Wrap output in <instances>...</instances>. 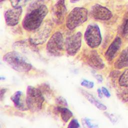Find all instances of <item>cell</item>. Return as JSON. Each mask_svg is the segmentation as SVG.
I'll return each instance as SVG.
<instances>
[{
  "instance_id": "1",
  "label": "cell",
  "mask_w": 128,
  "mask_h": 128,
  "mask_svg": "<svg viewBox=\"0 0 128 128\" xmlns=\"http://www.w3.org/2000/svg\"><path fill=\"white\" fill-rule=\"evenodd\" d=\"M48 12V9L44 4L29 10L22 20L23 28L28 31L36 30L41 26Z\"/></svg>"
},
{
  "instance_id": "2",
  "label": "cell",
  "mask_w": 128,
  "mask_h": 128,
  "mask_svg": "<svg viewBox=\"0 0 128 128\" xmlns=\"http://www.w3.org/2000/svg\"><path fill=\"white\" fill-rule=\"evenodd\" d=\"M3 60L12 68L18 72H28L32 68V66L28 60L15 51L6 54L4 56Z\"/></svg>"
},
{
  "instance_id": "3",
  "label": "cell",
  "mask_w": 128,
  "mask_h": 128,
  "mask_svg": "<svg viewBox=\"0 0 128 128\" xmlns=\"http://www.w3.org/2000/svg\"><path fill=\"white\" fill-rule=\"evenodd\" d=\"M44 100L42 90L34 86H28L26 93V102L28 108L32 112L40 110Z\"/></svg>"
},
{
  "instance_id": "4",
  "label": "cell",
  "mask_w": 128,
  "mask_h": 128,
  "mask_svg": "<svg viewBox=\"0 0 128 128\" xmlns=\"http://www.w3.org/2000/svg\"><path fill=\"white\" fill-rule=\"evenodd\" d=\"M88 10L84 8L76 7L72 9L66 18V26L70 30L82 24L88 20Z\"/></svg>"
},
{
  "instance_id": "5",
  "label": "cell",
  "mask_w": 128,
  "mask_h": 128,
  "mask_svg": "<svg viewBox=\"0 0 128 128\" xmlns=\"http://www.w3.org/2000/svg\"><path fill=\"white\" fill-rule=\"evenodd\" d=\"M65 46L62 34L60 32H55L48 40L46 50L47 52L54 56H60L63 54Z\"/></svg>"
},
{
  "instance_id": "6",
  "label": "cell",
  "mask_w": 128,
  "mask_h": 128,
  "mask_svg": "<svg viewBox=\"0 0 128 128\" xmlns=\"http://www.w3.org/2000/svg\"><path fill=\"white\" fill-rule=\"evenodd\" d=\"M84 38L86 44L90 48H94L98 47L102 40L99 26L96 24H89L84 32Z\"/></svg>"
},
{
  "instance_id": "7",
  "label": "cell",
  "mask_w": 128,
  "mask_h": 128,
  "mask_svg": "<svg viewBox=\"0 0 128 128\" xmlns=\"http://www.w3.org/2000/svg\"><path fill=\"white\" fill-rule=\"evenodd\" d=\"M40 26L31 35L29 41L34 46L42 44L44 43L49 38L52 30V26L49 22Z\"/></svg>"
},
{
  "instance_id": "8",
  "label": "cell",
  "mask_w": 128,
  "mask_h": 128,
  "mask_svg": "<svg viewBox=\"0 0 128 128\" xmlns=\"http://www.w3.org/2000/svg\"><path fill=\"white\" fill-rule=\"evenodd\" d=\"M82 34L80 32L68 37L64 44L67 54L70 56H74L80 50L82 42Z\"/></svg>"
},
{
  "instance_id": "9",
  "label": "cell",
  "mask_w": 128,
  "mask_h": 128,
  "mask_svg": "<svg viewBox=\"0 0 128 128\" xmlns=\"http://www.w3.org/2000/svg\"><path fill=\"white\" fill-rule=\"evenodd\" d=\"M90 14L94 19L102 20H109L112 16L110 10L99 4H96L92 7Z\"/></svg>"
},
{
  "instance_id": "10",
  "label": "cell",
  "mask_w": 128,
  "mask_h": 128,
  "mask_svg": "<svg viewBox=\"0 0 128 128\" xmlns=\"http://www.w3.org/2000/svg\"><path fill=\"white\" fill-rule=\"evenodd\" d=\"M85 60L92 68L96 70H102L104 67V63L96 50H91L86 55Z\"/></svg>"
},
{
  "instance_id": "11",
  "label": "cell",
  "mask_w": 128,
  "mask_h": 128,
  "mask_svg": "<svg viewBox=\"0 0 128 128\" xmlns=\"http://www.w3.org/2000/svg\"><path fill=\"white\" fill-rule=\"evenodd\" d=\"M22 12V7L14 8L7 10L4 14V19L6 24L11 26L18 24Z\"/></svg>"
},
{
  "instance_id": "12",
  "label": "cell",
  "mask_w": 128,
  "mask_h": 128,
  "mask_svg": "<svg viewBox=\"0 0 128 128\" xmlns=\"http://www.w3.org/2000/svg\"><path fill=\"white\" fill-rule=\"evenodd\" d=\"M66 12L64 0H58L52 8L53 20L57 24H62Z\"/></svg>"
},
{
  "instance_id": "13",
  "label": "cell",
  "mask_w": 128,
  "mask_h": 128,
  "mask_svg": "<svg viewBox=\"0 0 128 128\" xmlns=\"http://www.w3.org/2000/svg\"><path fill=\"white\" fill-rule=\"evenodd\" d=\"M15 108L18 110L24 111L28 110V107L26 102V97L22 91L16 92L10 97Z\"/></svg>"
},
{
  "instance_id": "14",
  "label": "cell",
  "mask_w": 128,
  "mask_h": 128,
  "mask_svg": "<svg viewBox=\"0 0 128 128\" xmlns=\"http://www.w3.org/2000/svg\"><path fill=\"white\" fill-rule=\"evenodd\" d=\"M122 46L121 38L117 36L108 46L105 53V58L108 61L112 60L118 54Z\"/></svg>"
},
{
  "instance_id": "15",
  "label": "cell",
  "mask_w": 128,
  "mask_h": 128,
  "mask_svg": "<svg viewBox=\"0 0 128 128\" xmlns=\"http://www.w3.org/2000/svg\"><path fill=\"white\" fill-rule=\"evenodd\" d=\"M114 66L117 69H122L128 66V47L121 52L114 64Z\"/></svg>"
},
{
  "instance_id": "16",
  "label": "cell",
  "mask_w": 128,
  "mask_h": 128,
  "mask_svg": "<svg viewBox=\"0 0 128 128\" xmlns=\"http://www.w3.org/2000/svg\"><path fill=\"white\" fill-rule=\"evenodd\" d=\"M81 92L84 96L88 100V101H89L92 104L96 106L98 109L102 110H106V106L104 104L99 102L92 94L84 90H82Z\"/></svg>"
},
{
  "instance_id": "17",
  "label": "cell",
  "mask_w": 128,
  "mask_h": 128,
  "mask_svg": "<svg viewBox=\"0 0 128 128\" xmlns=\"http://www.w3.org/2000/svg\"><path fill=\"white\" fill-rule=\"evenodd\" d=\"M56 110L60 114L62 120L65 122H67L73 116L72 112L68 108L60 106L56 108Z\"/></svg>"
},
{
  "instance_id": "18",
  "label": "cell",
  "mask_w": 128,
  "mask_h": 128,
  "mask_svg": "<svg viewBox=\"0 0 128 128\" xmlns=\"http://www.w3.org/2000/svg\"><path fill=\"white\" fill-rule=\"evenodd\" d=\"M118 84L122 87H128V68L120 76L118 80Z\"/></svg>"
},
{
  "instance_id": "19",
  "label": "cell",
  "mask_w": 128,
  "mask_h": 128,
  "mask_svg": "<svg viewBox=\"0 0 128 128\" xmlns=\"http://www.w3.org/2000/svg\"><path fill=\"white\" fill-rule=\"evenodd\" d=\"M124 88L118 92V96L121 100L124 102H128V88L127 87Z\"/></svg>"
},
{
  "instance_id": "20",
  "label": "cell",
  "mask_w": 128,
  "mask_h": 128,
  "mask_svg": "<svg viewBox=\"0 0 128 128\" xmlns=\"http://www.w3.org/2000/svg\"><path fill=\"white\" fill-rule=\"evenodd\" d=\"M30 0H10V2L13 8H17L24 6Z\"/></svg>"
},
{
  "instance_id": "21",
  "label": "cell",
  "mask_w": 128,
  "mask_h": 128,
  "mask_svg": "<svg viewBox=\"0 0 128 128\" xmlns=\"http://www.w3.org/2000/svg\"><path fill=\"white\" fill-rule=\"evenodd\" d=\"M45 0H34L30 5V7L28 8V9L30 10H32L36 8H37L42 4H43L42 3Z\"/></svg>"
},
{
  "instance_id": "22",
  "label": "cell",
  "mask_w": 128,
  "mask_h": 128,
  "mask_svg": "<svg viewBox=\"0 0 128 128\" xmlns=\"http://www.w3.org/2000/svg\"><path fill=\"white\" fill-rule=\"evenodd\" d=\"M80 84L82 86L88 88H92L94 86V82H93L88 80H83L81 82Z\"/></svg>"
},
{
  "instance_id": "23",
  "label": "cell",
  "mask_w": 128,
  "mask_h": 128,
  "mask_svg": "<svg viewBox=\"0 0 128 128\" xmlns=\"http://www.w3.org/2000/svg\"><path fill=\"white\" fill-rule=\"evenodd\" d=\"M56 102L60 106H68V102L62 96L58 97L56 100Z\"/></svg>"
},
{
  "instance_id": "24",
  "label": "cell",
  "mask_w": 128,
  "mask_h": 128,
  "mask_svg": "<svg viewBox=\"0 0 128 128\" xmlns=\"http://www.w3.org/2000/svg\"><path fill=\"white\" fill-rule=\"evenodd\" d=\"M80 126L79 123L76 119L72 118L70 122L68 128H78Z\"/></svg>"
},
{
  "instance_id": "25",
  "label": "cell",
  "mask_w": 128,
  "mask_h": 128,
  "mask_svg": "<svg viewBox=\"0 0 128 128\" xmlns=\"http://www.w3.org/2000/svg\"><path fill=\"white\" fill-rule=\"evenodd\" d=\"M84 124L87 126L89 128H94V127H96L98 126H96V125H94V124L91 122V120L88 118H85L84 120Z\"/></svg>"
},
{
  "instance_id": "26",
  "label": "cell",
  "mask_w": 128,
  "mask_h": 128,
  "mask_svg": "<svg viewBox=\"0 0 128 128\" xmlns=\"http://www.w3.org/2000/svg\"><path fill=\"white\" fill-rule=\"evenodd\" d=\"M123 33L126 36H128V19L126 20L124 27Z\"/></svg>"
},
{
  "instance_id": "27",
  "label": "cell",
  "mask_w": 128,
  "mask_h": 128,
  "mask_svg": "<svg viewBox=\"0 0 128 128\" xmlns=\"http://www.w3.org/2000/svg\"><path fill=\"white\" fill-rule=\"evenodd\" d=\"M102 93L104 94V95L106 97V98H110V94L109 92L108 91V90L102 86Z\"/></svg>"
},
{
  "instance_id": "28",
  "label": "cell",
  "mask_w": 128,
  "mask_h": 128,
  "mask_svg": "<svg viewBox=\"0 0 128 128\" xmlns=\"http://www.w3.org/2000/svg\"><path fill=\"white\" fill-rule=\"evenodd\" d=\"M7 90L6 88H2L0 90V100H2V98L4 96V94H5Z\"/></svg>"
},
{
  "instance_id": "29",
  "label": "cell",
  "mask_w": 128,
  "mask_h": 128,
  "mask_svg": "<svg viewBox=\"0 0 128 128\" xmlns=\"http://www.w3.org/2000/svg\"><path fill=\"white\" fill-rule=\"evenodd\" d=\"M95 78H96V79L98 81V82H102L103 78H102V76L101 75L96 74L95 76Z\"/></svg>"
},
{
  "instance_id": "30",
  "label": "cell",
  "mask_w": 128,
  "mask_h": 128,
  "mask_svg": "<svg viewBox=\"0 0 128 128\" xmlns=\"http://www.w3.org/2000/svg\"><path fill=\"white\" fill-rule=\"evenodd\" d=\"M97 92H98V96L99 98H102L103 93H102V90L100 89V88H98L97 90Z\"/></svg>"
},
{
  "instance_id": "31",
  "label": "cell",
  "mask_w": 128,
  "mask_h": 128,
  "mask_svg": "<svg viewBox=\"0 0 128 128\" xmlns=\"http://www.w3.org/2000/svg\"><path fill=\"white\" fill-rule=\"evenodd\" d=\"M78 0H70V2H71L72 3H74V2H76L78 1Z\"/></svg>"
},
{
  "instance_id": "32",
  "label": "cell",
  "mask_w": 128,
  "mask_h": 128,
  "mask_svg": "<svg viewBox=\"0 0 128 128\" xmlns=\"http://www.w3.org/2000/svg\"><path fill=\"white\" fill-rule=\"evenodd\" d=\"M2 79H4H4H5V78H2V76H1V77H0V80H2Z\"/></svg>"
},
{
  "instance_id": "33",
  "label": "cell",
  "mask_w": 128,
  "mask_h": 128,
  "mask_svg": "<svg viewBox=\"0 0 128 128\" xmlns=\"http://www.w3.org/2000/svg\"><path fill=\"white\" fill-rule=\"evenodd\" d=\"M3 0H0V2H2Z\"/></svg>"
}]
</instances>
